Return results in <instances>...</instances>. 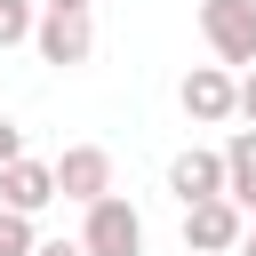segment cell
Wrapping results in <instances>:
<instances>
[{
	"mask_svg": "<svg viewBox=\"0 0 256 256\" xmlns=\"http://www.w3.org/2000/svg\"><path fill=\"white\" fill-rule=\"evenodd\" d=\"M176 104H184V120L224 128V120L240 112V80H232L224 64H192V72H184V88H176Z\"/></svg>",
	"mask_w": 256,
	"mask_h": 256,
	"instance_id": "3957f363",
	"label": "cell"
},
{
	"mask_svg": "<svg viewBox=\"0 0 256 256\" xmlns=\"http://www.w3.org/2000/svg\"><path fill=\"white\" fill-rule=\"evenodd\" d=\"M168 192H176L184 208H200V200H232V176H224V152H208V144H184V152L168 160Z\"/></svg>",
	"mask_w": 256,
	"mask_h": 256,
	"instance_id": "5b68a950",
	"label": "cell"
},
{
	"mask_svg": "<svg viewBox=\"0 0 256 256\" xmlns=\"http://www.w3.org/2000/svg\"><path fill=\"white\" fill-rule=\"evenodd\" d=\"M24 40H40L32 0H0V48H24Z\"/></svg>",
	"mask_w": 256,
	"mask_h": 256,
	"instance_id": "30bf717a",
	"label": "cell"
},
{
	"mask_svg": "<svg viewBox=\"0 0 256 256\" xmlns=\"http://www.w3.org/2000/svg\"><path fill=\"white\" fill-rule=\"evenodd\" d=\"M56 192L80 200V208L112 200V152H104V144H64V160H56Z\"/></svg>",
	"mask_w": 256,
	"mask_h": 256,
	"instance_id": "52a82bcc",
	"label": "cell"
},
{
	"mask_svg": "<svg viewBox=\"0 0 256 256\" xmlns=\"http://www.w3.org/2000/svg\"><path fill=\"white\" fill-rule=\"evenodd\" d=\"M240 256H256V224H248V240H240Z\"/></svg>",
	"mask_w": 256,
	"mask_h": 256,
	"instance_id": "2e32d148",
	"label": "cell"
},
{
	"mask_svg": "<svg viewBox=\"0 0 256 256\" xmlns=\"http://www.w3.org/2000/svg\"><path fill=\"white\" fill-rule=\"evenodd\" d=\"M40 8H88V0H40Z\"/></svg>",
	"mask_w": 256,
	"mask_h": 256,
	"instance_id": "9a60e30c",
	"label": "cell"
},
{
	"mask_svg": "<svg viewBox=\"0 0 256 256\" xmlns=\"http://www.w3.org/2000/svg\"><path fill=\"white\" fill-rule=\"evenodd\" d=\"M240 240H248V216H240L232 200L184 208V248H192V256H240Z\"/></svg>",
	"mask_w": 256,
	"mask_h": 256,
	"instance_id": "8992f818",
	"label": "cell"
},
{
	"mask_svg": "<svg viewBox=\"0 0 256 256\" xmlns=\"http://www.w3.org/2000/svg\"><path fill=\"white\" fill-rule=\"evenodd\" d=\"M224 176H232V208L256 216V128H232V144H224Z\"/></svg>",
	"mask_w": 256,
	"mask_h": 256,
	"instance_id": "9c48e42d",
	"label": "cell"
},
{
	"mask_svg": "<svg viewBox=\"0 0 256 256\" xmlns=\"http://www.w3.org/2000/svg\"><path fill=\"white\" fill-rule=\"evenodd\" d=\"M40 64H56V72H72V64H88L96 56V24H88V8H40Z\"/></svg>",
	"mask_w": 256,
	"mask_h": 256,
	"instance_id": "7a4b0ae2",
	"label": "cell"
},
{
	"mask_svg": "<svg viewBox=\"0 0 256 256\" xmlns=\"http://www.w3.org/2000/svg\"><path fill=\"white\" fill-rule=\"evenodd\" d=\"M48 200H64V192H56V160H16V168H0V208H8V216H40Z\"/></svg>",
	"mask_w": 256,
	"mask_h": 256,
	"instance_id": "ba28073f",
	"label": "cell"
},
{
	"mask_svg": "<svg viewBox=\"0 0 256 256\" xmlns=\"http://www.w3.org/2000/svg\"><path fill=\"white\" fill-rule=\"evenodd\" d=\"M16 160H32V152H24V128L0 112V168H16Z\"/></svg>",
	"mask_w": 256,
	"mask_h": 256,
	"instance_id": "7c38bea8",
	"label": "cell"
},
{
	"mask_svg": "<svg viewBox=\"0 0 256 256\" xmlns=\"http://www.w3.org/2000/svg\"><path fill=\"white\" fill-rule=\"evenodd\" d=\"M200 40L216 48L224 72H256V0H200Z\"/></svg>",
	"mask_w": 256,
	"mask_h": 256,
	"instance_id": "6da1fadb",
	"label": "cell"
},
{
	"mask_svg": "<svg viewBox=\"0 0 256 256\" xmlns=\"http://www.w3.org/2000/svg\"><path fill=\"white\" fill-rule=\"evenodd\" d=\"M80 248H88V256H144V216L112 192V200H96V208H88Z\"/></svg>",
	"mask_w": 256,
	"mask_h": 256,
	"instance_id": "277c9868",
	"label": "cell"
},
{
	"mask_svg": "<svg viewBox=\"0 0 256 256\" xmlns=\"http://www.w3.org/2000/svg\"><path fill=\"white\" fill-rule=\"evenodd\" d=\"M240 120L256 128V72H240Z\"/></svg>",
	"mask_w": 256,
	"mask_h": 256,
	"instance_id": "4fadbf2b",
	"label": "cell"
},
{
	"mask_svg": "<svg viewBox=\"0 0 256 256\" xmlns=\"http://www.w3.org/2000/svg\"><path fill=\"white\" fill-rule=\"evenodd\" d=\"M40 256H88L80 240H40Z\"/></svg>",
	"mask_w": 256,
	"mask_h": 256,
	"instance_id": "5bb4252c",
	"label": "cell"
},
{
	"mask_svg": "<svg viewBox=\"0 0 256 256\" xmlns=\"http://www.w3.org/2000/svg\"><path fill=\"white\" fill-rule=\"evenodd\" d=\"M0 256H40V240H32V216H8V208H0Z\"/></svg>",
	"mask_w": 256,
	"mask_h": 256,
	"instance_id": "8fae6325",
	"label": "cell"
}]
</instances>
